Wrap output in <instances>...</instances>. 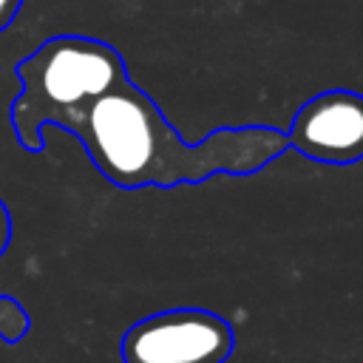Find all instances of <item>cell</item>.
Wrapping results in <instances>:
<instances>
[{
  "label": "cell",
  "instance_id": "1",
  "mask_svg": "<svg viewBox=\"0 0 363 363\" xmlns=\"http://www.w3.org/2000/svg\"><path fill=\"white\" fill-rule=\"evenodd\" d=\"M62 130L74 133L94 167L125 190L201 184L221 173L252 176L289 150L286 133L267 125L218 128L201 142H184L130 77L68 119Z\"/></svg>",
  "mask_w": 363,
  "mask_h": 363
},
{
  "label": "cell",
  "instance_id": "2",
  "mask_svg": "<svg viewBox=\"0 0 363 363\" xmlns=\"http://www.w3.org/2000/svg\"><path fill=\"white\" fill-rule=\"evenodd\" d=\"M20 94L9 108L14 136L26 153H40L45 125L62 128L94 99L128 79L125 57L94 37L60 34L17 62Z\"/></svg>",
  "mask_w": 363,
  "mask_h": 363
},
{
  "label": "cell",
  "instance_id": "3",
  "mask_svg": "<svg viewBox=\"0 0 363 363\" xmlns=\"http://www.w3.org/2000/svg\"><path fill=\"white\" fill-rule=\"evenodd\" d=\"M235 349L233 326L207 309H164L136 320L122 343V363H224Z\"/></svg>",
  "mask_w": 363,
  "mask_h": 363
},
{
  "label": "cell",
  "instance_id": "4",
  "mask_svg": "<svg viewBox=\"0 0 363 363\" xmlns=\"http://www.w3.org/2000/svg\"><path fill=\"white\" fill-rule=\"evenodd\" d=\"M289 147L323 164L363 159V94L332 88L306 99L286 133Z\"/></svg>",
  "mask_w": 363,
  "mask_h": 363
},
{
  "label": "cell",
  "instance_id": "5",
  "mask_svg": "<svg viewBox=\"0 0 363 363\" xmlns=\"http://www.w3.org/2000/svg\"><path fill=\"white\" fill-rule=\"evenodd\" d=\"M31 320H28V312L20 306L17 298L11 295H0V337L6 343H17L26 337Z\"/></svg>",
  "mask_w": 363,
  "mask_h": 363
},
{
  "label": "cell",
  "instance_id": "6",
  "mask_svg": "<svg viewBox=\"0 0 363 363\" xmlns=\"http://www.w3.org/2000/svg\"><path fill=\"white\" fill-rule=\"evenodd\" d=\"M9 241H11V216H9V210H6V204L0 201V255L6 252V247H9Z\"/></svg>",
  "mask_w": 363,
  "mask_h": 363
},
{
  "label": "cell",
  "instance_id": "7",
  "mask_svg": "<svg viewBox=\"0 0 363 363\" xmlns=\"http://www.w3.org/2000/svg\"><path fill=\"white\" fill-rule=\"evenodd\" d=\"M20 6H23V0H0V31L6 26H11V20L17 17Z\"/></svg>",
  "mask_w": 363,
  "mask_h": 363
}]
</instances>
